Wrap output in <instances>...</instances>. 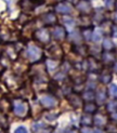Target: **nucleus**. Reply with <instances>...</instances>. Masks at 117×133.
Returning a JSON list of instances; mask_svg holds the SVG:
<instances>
[{
    "instance_id": "27",
    "label": "nucleus",
    "mask_w": 117,
    "mask_h": 133,
    "mask_svg": "<svg viewBox=\"0 0 117 133\" xmlns=\"http://www.w3.org/2000/svg\"><path fill=\"white\" fill-rule=\"evenodd\" d=\"M14 133H28V131H27V129H26L25 127H23V125H20L18 128L15 129Z\"/></svg>"
},
{
    "instance_id": "18",
    "label": "nucleus",
    "mask_w": 117,
    "mask_h": 133,
    "mask_svg": "<svg viewBox=\"0 0 117 133\" xmlns=\"http://www.w3.org/2000/svg\"><path fill=\"white\" fill-rule=\"evenodd\" d=\"M94 99H96V102L99 103V104H102L105 102V99H106V92L105 91H98L95 93V96H94Z\"/></svg>"
},
{
    "instance_id": "29",
    "label": "nucleus",
    "mask_w": 117,
    "mask_h": 133,
    "mask_svg": "<svg viewBox=\"0 0 117 133\" xmlns=\"http://www.w3.org/2000/svg\"><path fill=\"white\" fill-rule=\"evenodd\" d=\"M92 133H103V131H102L100 128H98V129L93 130V131H92Z\"/></svg>"
},
{
    "instance_id": "15",
    "label": "nucleus",
    "mask_w": 117,
    "mask_h": 133,
    "mask_svg": "<svg viewBox=\"0 0 117 133\" xmlns=\"http://www.w3.org/2000/svg\"><path fill=\"white\" fill-rule=\"evenodd\" d=\"M93 123L99 128L102 127H105L106 125V120H105V117H103L102 115H95L93 117Z\"/></svg>"
},
{
    "instance_id": "6",
    "label": "nucleus",
    "mask_w": 117,
    "mask_h": 133,
    "mask_svg": "<svg viewBox=\"0 0 117 133\" xmlns=\"http://www.w3.org/2000/svg\"><path fill=\"white\" fill-rule=\"evenodd\" d=\"M40 103L44 108H53L54 106L57 104L56 98L52 95H43L40 98Z\"/></svg>"
},
{
    "instance_id": "19",
    "label": "nucleus",
    "mask_w": 117,
    "mask_h": 133,
    "mask_svg": "<svg viewBox=\"0 0 117 133\" xmlns=\"http://www.w3.org/2000/svg\"><path fill=\"white\" fill-rule=\"evenodd\" d=\"M103 48L105 51H110L112 49H114V43L112 41L110 38H105L103 40Z\"/></svg>"
},
{
    "instance_id": "20",
    "label": "nucleus",
    "mask_w": 117,
    "mask_h": 133,
    "mask_svg": "<svg viewBox=\"0 0 117 133\" xmlns=\"http://www.w3.org/2000/svg\"><path fill=\"white\" fill-rule=\"evenodd\" d=\"M112 78H113V75L110 72H104L100 76V81L102 83H108L109 81H112Z\"/></svg>"
},
{
    "instance_id": "28",
    "label": "nucleus",
    "mask_w": 117,
    "mask_h": 133,
    "mask_svg": "<svg viewBox=\"0 0 117 133\" xmlns=\"http://www.w3.org/2000/svg\"><path fill=\"white\" fill-rule=\"evenodd\" d=\"M81 133H92V130H91L89 127H83L81 129Z\"/></svg>"
},
{
    "instance_id": "2",
    "label": "nucleus",
    "mask_w": 117,
    "mask_h": 133,
    "mask_svg": "<svg viewBox=\"0 0 117 133\" xmlns=\"http://www.w3.org/2000/svg\"><path fill=\"white\" fill-rule=\"evenodd\" d=\"M12 107H13V111H14V114L16 116H24L27 109H29L27 101H22V99L17 101L15 104H12Z\"/></svg>"
},
{
    "instance_id": "25",
    "label": "nucleus",
    "mask_w": 117,
    "mask_h": 133,
    "mask_svg": "<svg viewBox=\"0 0 117 133\" xmlns=\"http://www.w3.org/2000/svg\"><path fill=\"white\" fill-rule=\"evenodd\" d=\"M116 89H117V87H116L115 83H112V84L109 85V93H110V94H112L114 97H116V93H117Z\"/></svg>"
},
{
    "instance_id": "8",
    "label": "nucleus",
    "mask_w": 117,
    "mask_h": 133,
    "mask_svg": "<svg viewBox=\"0 0 117 133\" xmlns=\"http://www.w3.org/2000/svg\"><path fill=\"white\" fill-rule=\"evenodd\" d=\"M77 9L79 12H81L82 14H88L91 11V4L88 0H80L77 3Z\"/></svg>"
},
{
    "instance_id": "9",
    "label": "nucleus",
    "mask_w": 117,
    "mask_h": 133,
    "mask_svg": "<svg viewBox=\"0 0 117 133\" xmlns=\"http://www.w3.org/2000/svg\"><path fill=\"white\" fill-rule=\"evenodd\" d=\"M82 106H83V111L86 112V114L92 115L98 110V105L94 102H83Z\"/></svg>"
},
{
    "instance_id": "10",
    "label": "nucleus",
    "mask_w": 117,
    "mask_h": 133,
    "mask_svg": "<svg viewBox=\"0 0 117 133\" xmlns=\"http://www.w3.org/2000/svg\"><path fill=\"white\" fill-rule=\"evenodd\" d=\"M42 22L46 25H53L56 23V16L54 13L49 12V13H46V14L42 16Z\"/></svg>"
},
{
    "instance_id": "17",
    "label": "nucleus",
    "mask_w": 117,
    "mask_h": 133,
    "mask_svg": "<svg viewBox=\"0 0 117 133\" xmlns=\"http://www.w3.org/2000/svg\"><path fill=\"white\" fill-rule=\"evenodd\" d=\"M91 38L94 42H99L102 40L103 38V30L101 28H96L95 30L92 31V35H91Z\"/></svg>"
},
{
    "instance_id": "11",
    "label": "nucleus",
    "mask_w": 117,
    "mask_h": 133,
    "mask_svg": "<svg viewBox=\"0 0 117 133\" xmlns=\"http://www.w3.org/2000/svg\"><path fill=\"white\" fill-rule=\"evenodd\" d=\"M69 40L74 43H80L82 41V35H81V31H79L78 29L73 30L69 35Z\"/></svg>"
},
{
    "instance_id": "21",
    "label": "nucleus",
    "mask_w": 117,
    "mask_h": 133,
    "mask_svg": "<svg viewBox=\"0 0 117 133\" xmlns=\"http://www.w3.org/2000/svg\"><path fill=\"white\" fill-rule=\"evenodd\" d=\"M106 110L108 112H116V99H114V101H110L109 103H107L106 105Z\"/></svg>"
},
{
    "instance_id": "13",
    "label": "nucleus",
    "mask_w": 117,
    "mask_h": 133,
    "mask_svg": "<svg viewBox=\"0 0 117 133\" xmlns=\"http://www.w3.org/2000/svg\"><path fill=\"white\" fill-rule=\"evenodd\" d=\"M80 123L83 127H90V125L93 123V117L91 116V114H86V112H84V115H82V117H81Z\"/></svg>"
},
{
    "instance_id": "16",
    "label": "nucleus",
    "mask_w": 117,
    "mask_h": 133,
    "mask_svg": "<svg viewBox=\"0 0 117 133\" xmlns=\"http://www.w3.org/2000/svg\"><path fill=\"white\" fill-rule=\"evenodd\" d=\"M63 23L66 25V27L69 30H73L74 27H75V25H76L75 19L73 17H70V16H67V15H64L63 16Z\"/></svg>"
},
{
    "instance_id": "3",
    "label": "nucleus",
    "mask_w": 117,
    "mask_h": 133,
    "mask_svg": "<svg viewBox=\"0 0 117 133\" xmlns=\"http://www.w3.org/2000/svg\"><path fill=\"white\" fill-rule=\"evenodd\" d=\"M55 12L63 15H67L73 12V5L67 1H61L55 5Z\"/></svg>"
},
{
    "instance_id": "7",
    "label": "nucleus",
    "mask_w": 117,
    "mask_h": 133,
    "mask_svg": "<svg viewBox=\"0 0 117 133\" xmlns=\"http://www.w3.org/2000/svg\"><path fill=\"white\" fill-rule=\"evenodd\" d=\"M68 96V101H69V104L72 105V107L73 108H78L79 106H82L83 104V101H82V98L77 94V93L75 92H72L70 94L67 95Z\"/></svg>"
},
{
    "instance_id": "24",
    "label": "nucleus",
    "mask_w": 117,
    "mask_h": 133,
    "mask_svg": "<svg viewBox=\"0 0 117 133\" xmlns=\"http://www.w3.org/2000/svg\"><path fill=\"white\" fill-rule=\"evenodd\" d=\"M81 35H82V38H84L86 40H90L91 39V35H92V31L90 30V28H86L82 32H81Z\"/></svg>"
},
{
    "instance_id": "14",
    "label": "nucleus",
    "mask_w": 117,
    "mask_h": 133,
    "mask_svg": "<svg viewBox=\"0 0 117 133\" xmlns=\"http://www.w3.org/2000/svg\"><path fill=\"white\" fill-rule=\"evenodd\" d=\"M115 54L113 53H109V52H106L104 53L102 55V59L103 62L105 63V65H109V64H115Z\"/></svg>"
},
{
    "instance_id": "1",
    "label": "nucleus",
    "mask_w": 117,
    "mask_h": 133,
    "mask_svg": "<svg viewBox=\"0 0 117 133\" xmlns=\"http://www.w3.org/2000/svg\"><path fill=\"white\" fill-rule=\"evenodd\" d=\"M34 38L41 43H48L50 41V31L47 27L39 28L34 32Z\"/></svg>"
},
{
    "instance_id": "22",
    "label": "nucleus",
    "mask_w": 117,
    "mask_h": 133,
    "mask_svg": "<svg viewBox=\"0 0 117 133\" xmlns=\"http://www.w3.org/2000/svg\"><path fill=\"white\" fill-rule=\"evenodd\" d=\"M56 63H55V61H53V59H48L47 61V65H46V67L48 68V70L49 71H51V70H53V69H55L56 68Z\"/></svg>"
},
{
    "instance_id": "4",
    "label": "nucleus",
    "mask_w": 117,
    "mask_h": 133,
    "mask_svg": "<svg viewBox=\"0 0 117 133\" xmlns=\"http://www.w3.org/2000/svg\"><path fill=\"white\" fill-rule=\"evenodd\" d=\"M42 52L40 50V48H38L36 45H30L26 50V55L28 58H30L31 61H38L39 58L41 57Z\"/></svg>"
},
{
    "instance_id": "23",
    "label": "nucleus",
    "mask_w": 117,
    "mask_h": 133,
    "mask_svg": "<svg viewBox=\"0 0 117 133\" xmlns=\"http://www.w3.org/2000/svg\"><path fill=\"white\" fill-rule=\"evenodd\" d=\"M104 5H105V9L112 10L115 6V0H104Z\"/></svg>"
},
{
    "instance_id": "30",
    "label": "nucleus",
    "mask_w": 117,
    "mask_h": 133,
    "mask_svg": "<svg viewBox=\"0 0 117 133\" xmlns=\"http://www.w3.org/2000/svg\"><path fill=\"white\" fill-rule=\"evenodd\" d=\"M69 133H78V131H76V130H74V131H70Z\"/></svg>"
},
{
    "instance_id": "26",
    "label": "nucleus",
    "mask_w": 117,
    "mask_h": 133,
    "mask_svg": "<svg viewBox=\"0 0 117 133\" xmlns=\"http://www.w3.org/2000/svg\"><path fill=\"white\" fill-rule=\"evenodd\" d=\"M4 124H8V120L3 115H0V127L1 128H6L4 127Z\"/></svg>"
},
{
    "instance_id": "31",
    "label": "nucleus",
    "mask_w": 117,
    "mask_h": 133,
    "mask_svg": "<svg viewBox=\"0 0 117 133\" xmlns=\"http://www.w3.org/2000/svg\"><path fill=\"white\" fill-rule=\"evenodd\" d=\"M0 75H1V74H0Z\"/></svg>"
},
{
    "instance_id": "12",
    "label": "nucleus",
    "mask_w": 117,
    "mask_h": 133,
    "mask_svg": "<svg viewBox=\"0 0 117 133\" xmlns=\"http://www.w3.org/2000/svg\"><path fill=\"white\" fill-rule=\"evenodd\" d=\"M94 96H95V93L93 90H89L87 89L82 93V101L83 102H94Z\"/></svg>"
},
{
    "instance_id": "5",
    "label": "nucleus",
    "mask_w": 117,
    "mask_h": 133,
    "mask_svg": "<svg viewBox=\"0 0 117 133\" xmlns=\"http://www.w3.org/2000/svg\"><path fill=\"white\" fill-rule=\"evenodd\" d=\"M66 36H67V31L61 25L55 26L53 31H52V37L55 40H63V39L66 38Z\"/></svg>"
}]
</instances>
